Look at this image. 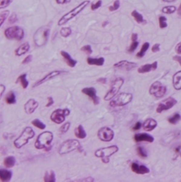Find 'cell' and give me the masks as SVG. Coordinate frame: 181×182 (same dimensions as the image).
<instances>
[{
    "instance_id": "45",
    "label": "cell",
    "mask_w": 181,
    "mask_h": 182,
    "mask_svg": "<svg viewBox=\"0 0 181 182\" xmlns=\"http://www.w3.org/2000/svg\"><path fill=\"white\" fill-rule=\"evenodd\" d=\"M138 45H139V43H138V41H133L132 44H131L130 46V47L128 48V50H127V52H128L129 53H133L135 50H136V49H137Z\"/></svg>"
},
{
    "instance_id": "34",
    "label": "cell",
    "mask_w": 181,
    "mask_h": 182,
    "mask_svg": "<svg viewBox=\"0 0 181 182\" xmlns=\"http://www.w3.org/2000/svg\"><path fill=\"white\" fill-rule=\"evenodd\" d=\"M60 34L62 37L67 38L72 34V29L71 27H63L61 28Z\"/></svg>"
},
{
    "instance_id": "54",
    "label": "cell",
    "mask_w": 181,
    "mask_h": 182,
    "mask_svg": "<svg viewBox=\"0 0 181 182\" xmlns=\"http://www.w3.org/2000/svg\"><path fill=\"white\" fill-rule=\"evenodd\" d=\"M175 51L178 55H181V42L178 43L175 47Z\"/></svg>"
},
{
    "instance_id": "46",
    "label": "cell",
    "mask_w": 181,
    "mask_h": 182,
    "mask_svg": "<svg viewBox=\"0 0 181 182\" xmlns=\"http://www.w3.org/2000/svg\"><path fill=\"white\" fill-rule=\"evenodd\" d=\"M81 50L83 51V52H85L86 55H91L92 52H93V51H92L91 47H90V46L88 45H85V46H84V47H81Z\"/></svg>"
},
{
    "instance_id": "30",
    "label": "cell",
    "mask_w": 181,
    "mask_h": 182,
    "mask_svg": "<svg viewBox=\"0 0 181 182\" xmlns=\"http://www.w3.org/2000/svg\"><path fill=\"white\" fill-rule=\"evenodd\" d=\"M5 101L6 103L9 104H13L16 103V97L15 93L12 91L9 92L5 97Z\"/></svg>"
},
{
    "instance_id": "3",
    "label": "cell",
    "mask_w": 181,
    "mask_h": 182,
    "mask_svg": "<svg viewBox=\"0 0 181 182\" xmlns=\"http://www.w3.org/2000/svg\"><path fill=\"white\" fill-rule=\"evenodd\" d=\"M53 139H54V136L51 131L42 132L37 137L34 144L35 147L38 150L49 147Z\"/></svg>"
},
{
    "instance_id": "22",
    "label": "cell",
    "mask_w": 181,
    "mask_h": 182,
    "mask_svg": "<svg viewBox=\"0 0 181 182\" xmlns=\"http://www.w3.org/2000/svg\"><path fill=\"white\" fill-rule=\"evenodd\" d=\"M60 54L62 55V58H63L64 60L65 61L66 63L68 65V66H70L71 68H74L75 65H76L77 61L71 58V55H70L69 53L65 52V51H61Z\"/></svg>"
},
{
    "instance_id": "33",
    "label": "cell",
    "mask_w": 181,
    "mask_h": 182,
    "mask_svg": "<svg viewBox=\"0 0 181 182\" xmlns=\"http://www.w3.org/2000/svg\"><path fill=\"white\" fill-rule=\"evenodd\" d=\"M27 74L26 73H23V74L20 75V76L18 77L17 82L19 81L21 84V86H23V89H27L28 86V81L27 78Z\"/></svg>"
},
{
    "instance_id": "29",
    "label": "cell",
    "mask_w": 181,
    "mask_h": 182,
    "mask_svg": "<svg viewBox=\"0 0 181 182\" xmlns=\"http://www.w3.org/2000/svg\"><path fill=\"white\" fill-rule=\"evenodd\" d=\"M131 15L134 18L135 21L137 22L138 23H139V24L146 23V21H145V20L143 19V15H142L141 13H139L137 10H133L132 12H131Z\"/></svg>"
},
{
    "instance_id": "4",
    "label": "cell",
    "mask_w": 181,
    "mask_h": 182,
    "mask_svg": "<svg viewBox=\"0 0 181 182\" xmlns=\"http://www.w3.org/2000/svg\"><path fill=\"white\" fill-rule=\"evenodd\" d=\"M35 131L32 128L26 127L24 128L21 134L14 141V145L17 149H20L28 142L29 139L34 138Z\"/></svg>"
},
{
    "instance_id": "21",
    "label": "cell",
    "mask_w": 181,
    "mask_h": 182,
    "mask_svg": "<svg viewBox=\"0 0 181 182\" xmlns=\"http://www.w3.org/2000/svg\"><path fill=\"white\" fill-rule=\"evenodd\" d=\"M157 126V122L156 120L153 118H148L143 122L142 127L143 129L146 131H151L152 130H154L155 128Z\"/></svg>"
},
{
    "instance_id": "47",
    "label": "cell",
    "mask_w": 181,
    "mask_h": 182,
    "mask_svg": "<svg viewBox=\"0 0 181 182\" xmlns=\"http://www.w3.org/2000/svg\"><path fill=\"white\" fill-rule=\"evenodd\" d=\"M101 5H102V1L101 0H99V1L97 2L96 3H92L91 5H90V9H91V10H97V9H99V7L101 6Z\"/></svg>"
},
{
    "instance_id": "43",
    "label": "cell",
    "mask_w": 181,
    "mask_h": 182,
    "mask_svg": "<svg viewBox=\"0 0 181 182\" xmlns=\"http://www.w3.org/2000/svg\"><path fill=\"white\" fill-rule=\"evenodd\" d=\"M13 0H0V8H6L12 4Z\"/></svg>"
},
{
    "instance_id": "18",
    "label": "cell",
    "mask_w": 181,
    "mask_h": 182,
    "mask_svg": "<svg viewBox=\"0 0 181 182\" xmlns=\"http://www.w3.org/2000/svg\"><path fill=\"white\" fill-rule=\"evenodd\" d=\"M131 170H132L133 172H134L135 174H141V175L147 174L150 171L149 169L148 168L146 165L139 164V163H136V162H134V163H133L132 164H131Z\"/></svg>"
},
{
    "instance_id": "11",
    "label": "cell",
    "mask_w": 181,
    "mask_h": 182,
    "mask_svg": "<svg viewBox=\"0 0 181 182\" xmlns=\"http://www.w3.org/2000/svg\"><path fill=\"white\" fill-rule=\"evenodd\" d=\"M167 91V88L160 81H155L149 88V93L156 98H162Z\"/></svg>"
},
{
    "instance_id": "8",
    "label": "cell",
    "mask_w": 181,
    "mask_h": 182,
    "mask_svg": "<svg viewBox=\"0 0 181 182\" xmlns=\"http://www.w3.org/2000/svg\"><path fill=\"white\" fill-rule=\"evenodd\" d=\"M5 36L7 39L21 41L25 36V32L22 28L15 25L7 28L5 31Z\"/></svg>"
},
{
    "instance_id": "20",
    "label": "cell",
    "mask_w": 181,
    "mask_h": 182,
    "mask_svg": "<svg viewBox=\"0 0 181 182\" xmlns=\"http://www.w3.org/2000/svg\"><path fill=\"white\" fill-rule=\"evenodd\" d=\"M158 67V62L155 61L151 64H146L141 66L138 69V72L139 73H149L150 71H155Z\"/></svg>"
},
{
    "instance_id": "27",
    "label": "cell",
    "mask_w": 181,
    "mask_h": 182,
    "mask_svg": "<svg viewBox=\"0 0 181 182\" xmlns=\"http://www.w3.org/2000/svg\"><path fill=\"white\" fill-rule=\"evenodd\" d=\"M74 134H75V137L78 139H83L84 138L86 137V132L85 131L84 128L83 127L82 125H79L77 127L75 128V131H74Z\"/></svg>"
},
{
    "instance_id": "16",
    "label": "cell",
    "mask_w": 181,
    "mask_h": 182,
    "mask_svg": "<svg viewBox=\"0 0 181 182\" xmlns=\"http://www.w3.org/2000/svg\"><path fill=\"white\" fill-rule=\"evenodd\" d=\"M62 73V71H51V72L49 73L48 74L46 75L45 76L43 77L41 79H40V80H38V81L35 83L34 84V86H33V87H36V86H38L41 85V84H44V83L48 81L51 80V79L54 78L55 77L60 76L61 73Z\"/></svg>"
},
{
    "instance_id": "28",
    "label": "cell",
    "mask_w": 181,
    "mask_h": 182,
    "mask_svg": "<svg viewBox=\"0 0 181 182\" xmlns=\"http://www.w3.org/2000/svg\"><path fill=\"white\" fill-rule=\"evenodd\" d=\"M16 163V160L15 157L13 156H8V157H5L4 160V165L7 168H10L15 166Z\"/></svg>"
},
{
    "instance_id": "58",
    "label": "cell",
    "mask_w": 181,
    "mask_h": 182,
    "mask_svg": "<svg viewBox=\"0 0 181 182\" xmlns=\"http://www.w3.org/2000/svg\"><path fill=\"white\" fill-rule=\"evenodd\" d=\"M0 88H1V92H0V96H2L3 93L5 92V86L3 85V84H1L0 85Z\"/></svg>"
},
{
    "instance_id": "19",
    "label": "cell",
    "mask_w": 181,
    "mask_h": 182,
    "mask_svg": "<svg viewBox=\"0 0 181 182\" xmlns=\"http://www.w3.org/2000/svg\"><path fill=\"white\" fill-rule=\"evenodd\" d=\"M134 140L136 142H141V141H146V142L151 143L154 140V138L151 136L150 134H148L146 133L141 134H136L134 136Z\"/></svg>"
},
{
    "instance_id": "9",
    "label": "cell",
    "mask_w": 181,
    "mask_h": 182,
    "mask_svg": "<svg viewBox=\"0 0 181 182\" xmlns=\"http://www.w3.org/2000/svg\"><path fill=\"white\" fill-rule=\"evenodd\" d=\"M133 100V94L130 93L123 92L119 94L110 102V105L112 107H122L127 105Z\"/></svg>"
},
{
    "instance_id": "39",
    "label": "cell",
    "mask_w": 181,
    "mask_h": 182,
    "mask_svg": "<svg viewBox=\"0 0 181 182\" xmlns=\"http://www.w3.org/2000/svg\"><path fill=\"white\" fill-rule=\"evenodd\" d=\"M159 23H160V28L163 29L167 27V18L164 17V16H160L159 18Z\"/></svg>"
},
{
    "instance_id": "42",
    "label": "cell",
    "mask_w": 181,
    "mask_h": 182,
    "mask_svg": "<svg viewBox=\"0 0 181 182\" xmlns=\"http://www.w3.org/2000/svg\"><path fill=\"white\" fill-rule=\"evenodd\" d=\"M70 127H71V123L70 122L65 123V124L62 125V126H61L60 129H59V131H60V133H61V134L66 133V132L69 130Z\"/></svg>"
},
{
    "instance_id": "40",
    "label": "cell",
    "mask_w": 181,
    "mask_h": 182,
    "mask_svg": "<svg viewBox=\"0 0 181 182\" xmlns=\"http://www.w3.org/2000/svg\"><path fill=\"white\" fill-rule=\"evenodd\" d=\"M136 152H137L138 155L140 156V157L142 158H146L147 157V152H146V150H144V148L141 147H138L137 149H136Z\"/></svg>"
},
{
    "instance_id": "1",
    "label": "cell",
    "mask_w": 181,
    "mask_h": 182,
    "mask_svg": "<svg viewBox=\"0 0 181 182\" xmlns=\"http://www.w3.org/2000/svg\"><path fill=\"white\" fill-rule=\"evenodd\" d=\"M90 4L89 0H85V1L82 2L79 4L77 6L74 7L73 10L67 12L66 14H64L63 16H62L60 20H59L57 24L58 25H63L67 23L68 21H70L71 20L73 19L75 17H76L78 14H80L83 10L86 8Z\"/></svg>"
},
{
    "instance_id": "48",
    "label": "cell",
    "mask_w": 181,
    "mask_h": 182,
    "mask_svg": "<svg viewBox=\"0 0 181 182\" xmlns=\"http://www.w3.org/2000/svg\"><path fill=\"white\" fill-rule=\"evenodd\" d=\"M32 59H33V56H32V55H28L26 58H25L23 60V62H22V64H23V65H25V64L29 63V62H31Z\"/></svg>"
},
{
    "instance_id": "38",
    "label": "cell",
    "mask_w": 181,
    "mask_h": 182,
    "mask_svg": "<svg viewBox=\"0 0 181 182\" xmlns=\"http://www.w3.org/2000/svg\"><path fill=\"white\" fill-rule=\"evenodd\" d=\"M180 119H181V116L180 114L175 113L173 115V116L168 118V121H169V123H170L171 124H177Z\"/></svg>"
},
{
    "instance_id": "44",
    "label": "cell",
    "mask_w": 181,
    "mask_h": 182,
    "mask_svg": "<svg viewBox=\"0 0 181 182\" xmlns=\"http://www.w3.org/2000/svg\"><path fill=\"white\" fill-rule=\"evenodd\" d=\"M18 21V15L15 12H13V13L11 14V15L10 16L8 19V23L10 25L14 24L15 23Z\"/></svg>"
},
{
    "instance_id": "14",
    "label": "cell",
    "mask_w": 181,
    "mask_h": 182,
    "mask_svg": "<svg viewBox=\"0 0 181 182\" xmlns=\"http://www.w3.org/2000/svg\"><path fill=\"white\" fill-rule=\"evenodd\" d=\"M137 64L136 62L127 61V60H121L114 65V68L125 71H130L136 68Z\"/></svg>"
},
{
    "instance_id": "50",
    "label": "cell",
    "mask_w": 181,
    "mask_h": 182,
    "mask_svg": "<svg viewBox=\"0 0 181 182\" xmlns=\"http://www.w3.org/2000/svg\"><path fill=\"white\" fill-rule=\"evenodd\" d=\"M160 50V44H155L151 48V51L153 52H157Z\"/></svg>"
},
{
    "instance_id": "61",
    "label": "cell",
    "mask_w": 181,
    "mask_h": 182,
    "mask_svg": "<svg viewBox=\"0 0 181 182\" xmlns=\"http://www.w3.org/2000/svg\"><path fill=\"white\" fill-rule=\"evenodd\" d=\"M107 23H108V22H105V23H104V25H103V26H105V25L107 24Z\"/></svg>"
},
{
    "instance_id": "32",
    "label": "cell",
    "mask_w": 181,
    "mask_h": 182,
    "mask_svg": "<svg viewBox=\"0 0 181 182\" xmlns=\"http://www.w3.org/2000/svg\"><path fill=\"white\" fill-rule=\"evenodd\" d=\"M149 47H150V44H149V42H145V43L143 45V46H142L141 50L136 54V57L138 58H143V57L144 56V55L146 54V51L149 49Z\"/></svg>"
},
{
    "instance_id": "13",
    "label": "cell",
    "mask_w": 181,
    "mask_h": 182,
    "mask_svg": "<svg viewBox=\"0 0 181 182\" xmlns=\"http://www.w3.org/2000/svg\"><path fill=\"white\" fill-rule=\"evenodd\" d=\"M176 104L177 100L173 98V97H168V98L162 101V102H160L157 108H156V112L158 113H161L162 111L170 109Z\"/></svg>"
},
{
    "instance_id": "10",
    "label": "cell",
    "mask_w": 181,
    "mask_h": 182,
    "mask_svg": "<svg viewBox=\"0 0 181 182\" xmlns=\"http://www.w3.org/2000/svg\"><path fill=\"white\" fill-rule=\"evenodd\" d=\"M71 113L69 109H57L51 113L50 118L52 122L57 124H61L65 121V117L68 116Z\"/></svg>"
},
{
    "instance_id": "12",
    "label": "cell",
    "mask_w": 181,
    "mask_h": 182,
    "mask_svg": "<svg viewBox=\"0 0 181 182\" xmlns=\"http://www.w3.org/2000/svg\"><path fill=\"white\" fill-rule=\"evenodd\" d=\"M97 136L101 141L108 142V141H111L113 139L114 133L113 130L111 129L110 128L107 127V126H104V127L99 128V130L98 131Z\"/></svg>"
},
{
    "instance_id": "15",
    "label": "cell",
    "mask_w": 181,
    "mask_h": 182,
    "mask_svg": "<svg viewBox=\"0 0 181 182\" xmlns=\"http://www.w3.org/2000/svg\"><path fill=\"white\" fill-rule=\"evenodd\" d=\"M82 93L86 94V96L90 97L93 101L94 104H99V98L97 96V90L94 87H86L82 89Z\"/></svg>"
},
{
    "instance_id": "17",
    "label": "cell",
    "mask_w": 181,
    "mask_h": 182,
    "mask_svg": "<svg viewBox=\"0 0 181 182\" xmlns=\"http://www.w3.org/2000/svg\"><path fill=\"white\" fill-rule=\"evenodd\" d=\"M38 102L34 100V99H30L25 102V104H24V110H25V112L28 115L30 114L34 113L37 108H38Z\"/></svg>"
},
{
    "instance_id": "49",
    "label": "cell",
    "mask_w": 181,
    "mask_h": 182,
    "mask_svg": "<svg viewBox=\"0 0 181 182\" xmlns=\"http://www.w3.org/2000/svg\"><path fill=\"white\" fill-rule=\"evenodd\" d=\"M175 157H178V156L181 157V146H177L174 150Z\"/></svg>"
},
{
    "instance_id": "55",
    "label": "cell",
    "mask_w": 181,
    "mask_h": 182,
    "mask_svg": "<svg viewBox=\"0 0 181 182\" xmlns=\"http://www.w3.org/2000/svg\"><path fill=\"white\" fill-rule=\"evenodd\" d=\"M173 60H174L175 61L179 62V64H180L181 66V56H179V55H175V56L173 57Z\"/></svg>"
},
{
    "instance_id": "52",
    "label": "cell",
    "mask_w": 181,
    "mask_h": 182,
    "mask_svg": "<svg viewBox=\"0 0 181 182\" xmlns=\"http://www.w3.org/2000/svg\"><path fill=\"white\" fill-rule=\"evenodd\" d=\"M141 127H142V124H141V122H137L136 124L134 125L133 127V131L139 130L140 128H141Z\"/></svg>"
},
{
    "instance_id": "24",
    "label": "cell",
    "mask_w": 181,
    "mask_h": 182,
    "mask_svg": "<svg viewBox=\"0 0 181 182\" xmlns=\"http://www.w3.org/2000/svg\"><path fill=\"white\" fill-rule=\"evenodd\" d=\"M12 176V172L6 169L2 168L0 170V179L3 182L10 181Z\"/></svg>"
},
{
    "instance_id": "41",
    "label": "cell",
    "mask_w": 181,
    "mask_h": 182,
    "mask_svg": "<svg viewBox=\"0 0 181 182\" xmlns=\"http://www.w3.org/2000/svg\"><path fill=\"white\" fill-rule=\"evenodd\" d=\"M120 0H115L112 6L109 7V10L110 12H113V11L117 10L120 8Z\"/></svg>"
},
{
    "instance_id": "37",
    "label": "cell",
    "mask_w": 181,
    "mask_h": 182,
    "mask_svg": "<svg viewBox=\"0 0 181 182\" xmlns=\"http://www.w3.org/2000/svg\"><path fill=\"white\" fill-rule=\"evenodd\" d=\"M9 14H10V11L7 10H3L0 12V25H1V26L3 25L5 20H6L7 17L9 16Z\"/></svg>"
},
{
    "instance_id": "23",
    "label": "cell",
    "mask_w": 181,
    "mask_h": 182,
    "mask_svg": "<svg viewBox=\"0 0 181 182\" xmlns=\"http://www.w3.org/2000/svg\"><path fill=\"white\" fill-rule=\"evenodd\" d=\"M30 49V45L28 42H25V43L22 44L20 47H18L17 49L15 50V54L16 56H22V55L26 54Z\"/></svg>"
},
{
    "instance_id": "6",
    "label": "cell",
    "mask_w": 181,
    "mask_h": 182,
    "mask_svg": "<svg viewBox=\"0 0 181 182\" xmlns=\"http://www.w3.org/2000/svg\"><path fill=\"white\" fill-rule=\"evenodd\" d=\"M81 148L80 141L77 139H67L64 141L60 146L59 148V153L60 155H64V154L70 153V152L79 150Z\"/></svg>"
},
{
    "instance_id": "25",
    "label": "cell",
    "mask_w": 181,
    "mask_h": 182,
    "mask_svg": "<svg viewBox=\"0 0 181 182\" xmlns=\"http://www.w3.org/2000/svg\"><path fill=\"white\" fill-rule=\"evenodd\" d=\"M173 86L175 89L180 90L181 89V71L177 72L173 76Z\"/></svg>"
},
{
    "instance_id": "26",
    "label": "cell",
    "mask_w": 181,
    "mask_h": 182,
    "mask_svg": "<svg viewBox=\"0 0 181 182\" xmlns=\"http://www.w3.org/2000/svg\"><path fill=\"white\" fill-rule=\"evenodd\" d=\"M104 61H105V59L104 58H87V63L90 65L102 66L104 64Z\"/></svg>"
},
{
    "instance_id": "59",
    "label": "cell",
    "mask_w": 181,
    "mask_h": 182,
    "mask_svg": "<svg viewBox=\"0 0 181 182\" xmlns=\"http://www.w3.org/2000/svg\"><path fill=\"white\" fill-rule=\"evenodd\" d=\"M177 11H178V16L180 18H181V4L180 5H179V7H178V10H177Z\"/></svg>"
},
{
    "instance_id": "56",
    "label": "cell",
    "mask_w": 181,
    "mask_h": 182,
    "mask_svg": "<svg viewBox=\"0 0 181 182\" xmlns=\"http://www.w3.org/2000/svg\"><path fill=\"white\" fill-rule=\"evenodd\" d=\"M137 38H138V34H137L134 33V34H132V36H131V40H132V41H137Z\"/></svg>"
},
{
    "instance_id": "5",
    "label": "cell",
    "mask_w": 181,
    "mask_h": 182,
    "mask_svg": "<svg viewBox=\"0 0 181 182\" xmlns=\"http://www.w3.org/2000/svg\"><path fill=\"white\" fill-rule=\"evenodd\" d=\"M118 150H119V147L117 145H112V146L107 147L98 149L95 152V156L101 158V161L104 163H110V157L116 153Z\"/></svg>"
},
{
    "instance_id": "31",
    "label": "cell",
    "mask_w": 181,
    "mask_h": 182,
    "mask_svg": "<svg viewBox=\"0 0 181 182\" xmlns=\"http://www.w3.org/2000/svg\"><path fill=\"white\" fill-rule=\"evenodd\" d=\"M44 181L45 182H55L56 178H55V174L53 170L50 172L47 171L45 173V175L44 177Z\"/></svg>"
},
{
    "instance_id": "7",
    "label": "cell",
    "mask_w": 181,
    "mask_h": 182,
    "mask_svg": "<svg viewBox=\"0 0 181 182\" xmlns=\"http://www.w3.org/2000/svg\"><path fill=\"white\" fill-rule=\"evenodd\" d=\"M123 84H124V79L123 78H114L111 83L110 89L104 96V100L105 101H109L113 99L116 95H117V93L119 92L120 89H121Z\"/></svg>"
},
{
    "instance_id": "57",
    "label": "cell",
    "mask_w": 181,
    "mask_h": 182,
    "mask_svg": "<svg viewBox=\"0 0 181 182\" xmlns=\"http://www.w3.org/2000/svg\"><path fill=\"white\" fill-rule=\"evenodd\" d=\"M97 82H99V83H101V84H105L107 82V78H99L97 80Z\"/></svg>"
},
{
    "instance_id": "60",
    "label": "cell",
    "mask_w": 181,
    "mask_h": 182,
    "mask_svg": "<svg viewBox=\"0 0 181 182\" xmlns=\"http://www.w3.org/2000/svg\"><path fill=\"white\" fill-rule=\"evenodd\" d=\"M164 2H167V3H171V2H174L176 1V0H162Z\"/></svg>"
},
{
    "instance_id": "53",
    "label": "cell",
    "mask_w": 181,
    "mask_h": 182,
    "mask_svg": "<svg viewBox=\"0 0 181 182\" xmlns=\"http://www.w3.org/2000/svg\"><path fill=\"white\" fill-rule=\"evenodd\" d=\"M57 4L58 5H64V4L70 3L71 2V0H55Z\"/></svg>"
},
{
    "instance_id": "35",
    "label": "cell",
    "mask_w": 181,
    "mask_h": 182,
    "mask_svg": "<svg viewBox=\"0 0 181 182\" xmlns=\"http://www.w3.org/2000/svg\"><path fill=\"white\" fill-rule=\"evenodd\" d=\"M177 10V7L174 5H170V6H165L162 9V12L163 13L170 15L174 13L175 11Z\"/></svg>"
},
{
    "instance_id": "2",
    "label": "cell",
    "mask_w": 181,
    "mask_h": 182,
    "mask_svg": "<svg viewBox=\"0 0 181 182\" xmlns=\"http://www.w3.org/2000/svg\"><path fill=\"white\" fill-rule=\"evenodd\" d=\"M50 25H44L40 27L34 35V42L38 47H43L47 43L50 34Z\"/></svg>"
},
{
    "instance_id": "36",
    "label": "cell",
    "mask_w": 181,
    "mask_h": 182,
    "mask_svg": "<svg viewBox=\"0 0 181 182\" xmlns=\"http://www.w3.org/2000/svg\"><path fill=\"white\" fill-rule=\"evenodd\" d=\"M31 124L34 125L35 127L39 128L41 130H44L46 128V125L43 122H41L39 119H34V121H31Z\"/></svg>"
},
{
    "instance_id": "51",
    "label": "cell",
    "mask_w": 181,
    "mask_h": 182,
    "mask_svg": "<svg viewBox=\"0 0 181 182\" xmlns=\"http://www.w3.org/2000/svg\"><path fill=\"white\" fill-rule=\"evenodd\" d=\"M47 100H48L47 101V104H46V107H47V108H49V107L51 106L53 104H54V100H53V98L51 97H47Z\"/></svg>"
}]
</instances>
